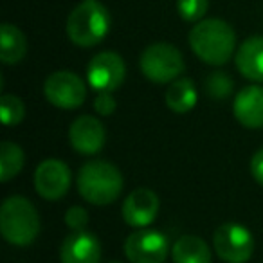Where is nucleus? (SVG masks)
<instances>
[{"instance_id": "2", "label": "nucleus", "mask_w": 263, "mask_h": 263, "mask_svg": "<svg viewBox=\"0 0 263 263\" xmlns=\"http://www.w3.org/2000/svg\"><path fill=\"white\" fill-rule=\"evenodd\" d=\"M78 191L92 205H108L119 198L124 180L119 168L108 161H90L78 173Z\"/></svg>"}, {"instance_id": "12", "label": "nucleus", "mask_w": 263, "mask_h": 263, "mask_svg": "<svg viewBox=\"0 0 263 263\" xmlns=\"http://www.w3.org/2000/svg\"><path fill=\"white\" fill-rule=\"evenodd\" d=\"M106 141L105 126L94 116H80L69 128V143L78 154L96 155Z\"/></svg>"}, {"instance_id": "11", "label": "nucleus", "mask_w": 263, "mask_h": 263, "mask_svg": "<svg viewBox=\"0 0 263 263\" xmlns=\"http://www.w3.org/2000/svg\"><path fill=\"white\" fill-rule=\"evenodd\" d=\"M159 208H161V200L155 191L148 187H137L124 198L121 213H123V220L130 227L144 229L155 222Z\"/></svg>"}, {"instance_id": "20", "label": "nucleus", "mask_w": 263, "mask_h": 263, "mask_svg": "<svg viewBox=\"0 0 263 263\" xmlns=\"http://www.w3.org/2000/svg\"><path fill=\"white\" fill-rule=\"evenodd\" d=\"M0 114L4 126H18L26 117V106L18 96L4 94L0 98Z\"/></svg>"}, {"instance_id": "8", "label": "nucleus", "mask_w": 263, "mask_h": 263, "mask_svg": "<svg viewBox=\"0 0 263 263\" xmlns=\"http://www.w3.org/2000/svg\"><path fill=\"white\" fill-rule=\"evenodd\" d=\"M170 251L168 238L146 227L134 231L124 240V256L130 263H164Z\"/></svg>"}, {"instance_id": "25", "label": "nucleus", "mask_w": 263, "mask_h": 263, "mask_svg": "<svg viewBox=\"0 0 263 263\" xmlns=\"http://www.w3.org/2000/svg\"><path fill=\"white\" fill-rule=\"evenodd\" d=\"M251 175L263 187V148L258 150L251 159Z\"/></svg>"}, {"instance_id": "23", "label": "nucleus", "mask_w": 263, "mask_h": 263, "mask_svg": "<svg viewBox=\"0 0 263 263\" xmlns=\"http://www.w3.org/2000/svg\"><path fill=\"white\" fill-rule=\"evenodd\" d=\"M88 223V211L81 205H72L67 209L65 213V226L69 227L72 233L78 231H85Z\"/></svg>"}, {"instance_id": "9", "label": "nucleus", "mask_w": 263, "mask_h": 263, "mask_svg": "<svg viewBox=\"0 0 263 263\" xmlns=\"http://www.w3.org/2000/svg\"><path fill=\"white\" fill-rule=\"evenodd\" d=\"M126 76L124 60L117 52L103 51L87 65V81L98 92H114L123 85Z\"/></svg>"}, {"instance_id": "4", "label": "nucleus", "mask_w": 263, "mask_h": 263, "mask_svg": "<svg viewBox=\"0 0 263 263\" xmlns=\"http://www.w3.org/2000/svg\"><path fill=\"white\" fill-rule=\"evenodd\" d=\"M0 233L4 240L16 247H26L40 233V215L24 197H9L0 208Z\"/></svg>"}, {"instance_id": "7", "label": "nucleus", "mask_w": 263, "mask_h": 263, "mask_svg": "<svg viewBox=\"0 0 263 263\" xmlns=\"http://www.w3.org/2000/svg\"><path fill=\"white\" fill-rule=\"evenodd\" d=\"M44 96L52 106L62 110L80 108L87 99V85L70 70L52 72L44 83Z\"/></svg>"}, {"instance_id": "17", "label": "nucleus", "mask_w": 263, "mask_h": 263, "mask_svg": "<svg viewBox=\"0 0 263 263\" xmlns=\"http://www.w3.org/2000/svg\"><path fill=\"white\" fill-rule=\"evenodd\" d=\"M27 54V38L13 24H2L0 27V60L6 65L22 62Z\"/></svg>"}, {"instance_id": "18", "label": "nucleus", "mask_w": 263, "mask_h": 263, "mask_svg": "<svg viewBox=\"0 0 263 263\" xmlns=\"http://www.w3.org/2000/svg\"><path fill=\"white\" fill-rule=\"evenodd\" d=\"M198 101V92L190 78H179L172 81L166 90V105L175 114H187L195 108Z\"/></svg>"}, {"instance_id": "1", "label": "nucleus", "mask_w": 263, "mask_h": 263, "mask_svg": "<svg viewBox=\"0 0 263 263\" xmlns=\"http://www.w3.org/2000/svg\"><path fill=\"white\" fill-rule=\"evenodd\" d=\"M191 51L208 65H223L236 49L234 29L222 18H202L190 31Z\"/></svg>"}, {"instance_id": "19", "label": "nucleus", "mask_w": 263, "mask_h": 263, "mask_svg": "<svg viewBox=\"0 0 263 263\" xmlns=\"http://www.w3.org/2000/svg\"><path fill=\"white\" fill-rule=\"evenodd\" d=\"M24 161H26V155L22 148L16 143L4 141L0 144V180L9 182L11 179H15L22 172Z\"/></svg>"}, {"instance_id": "10", "label": "nucleus", "mask_w": 263, "mask_h": 263, "mask_svg": "<svg viewBox=\"0 0 263 263\" xmlns=\"http://www.w3.org/2000/svg\"><path fill=\"white\" fill-rule=\"evenodd\" d=\"M72 175L69 166L60 159H47L34 170V190L45 200H60L69 193Z\"/></svg>"}, {"instance_id": "13", "label": "nucleus", "mask_w": 263, "mask_h": 263, "mask_svg": "<svg viewBox=\"0 0 263 263\" xmlns=\"http://www.w3.org/2000/svg\"><path fill=\"white\" fill-rule=\"evenodd\" d=\"M62 263H99L101 243L88 231L70 233L60 247Z\"/></svg>"}, {"instance_id": "15", "label": "nucleus", "mask_w": 263, "mask_h": 263, "mask_svg": "<svg viewBox=\"0 0 263 263\" xmlns=\"http://www.w3.org/2000/svg\"><path fill=\"white\" fill-rule=\"evenodd\" d=\"M234 62L241 76L254 83H263V36L247 38L238 47Z\"/></svg>"}, {"instance_id": "3", "label": "nucleus", "mask_w": 263, "mask_h": 263, "mask_svg": "<svg viewBox=\"0 0 263 263\" xmlns=\"http://www.w3.org/2000/svg\"><path fill=\"white\" fill-rule=\"evenodd\" d=\"M112 26L108 9L98 0H83L67 18V36L78 47H94L105 40Z\"/></svg>"}, {"instance_id": "5", "label": "nucleus", "mask_w": 263, "mask_h": 263, "mask_svg": "<svg viewBox=\"0 0 263 263\" xmlns=\"http://www.w3.org/2000/svg\"><path fill=\"white\" fill-rule=\"evenodd\" d=\"M141 72L146 80L157 85H166L179 80L184 72V58L182 52L172 44L157 42L148 45L139 58Z\"/></svg>"}, {"instance_id": "6", "label": "nucleus", "mask_w": 263, "mask_h": 263, "mask_svg": "<svg viewBox=\"0 0 263 263\" xmlns=\"http://www.w3.org/2000/svg\"><path fill=\"white\" fill-rule=\"evenodd\" d=\"M213 249L226 263H245L254 252V238L247 227L236 222H226L213 234Z\"/></svg>"}, {"instance_id": "21", "label": "nucleus", "mask_w": 263, "mask_h": 263, "mask_svg": "<svg viewBox=\"0 0 263 263\" xmlns=\"http://www.w3.org/2000/svg\"><path fill=\"white\" fill-rule=\"evenodd\" d=\"M233 80L229 78V74L222 72V70H216V72L209 74L208 80H205V92H208L209 98L213 99H226L233 92Z\"/></svg>"}, {"instance_id": "22", "label": "nucleus", "mask_w": 263, "mask_h": 263, "mask_svg": "<svg viewBox=\"0 0 263 263\" xmlns=\"http://www.w3.org/2000/svg\"><path fill=\"white\" fill-rule=\"evenodd\" d=\"M208 8L209 0H177V11L186 22H200Z\"/></svg>"}, {"instance_id": "14", "label": "nucleus", "mask_w": 263, "mask_h": 263, "mask_svg": "<svg viewBox=\"0 0 263 263\" xmlns=\"http://www.w3.org/2000/svg\"><path fill=\"white\" fill-rule=\"evenodd\" d=\"M233 114L245 128H263V87L249 85L236 94L233 103Z\"/></svg>"}, {"instance_id": "24", "label": "nucleus", "mask_w": 263, "mask_h": 263, "mask_svg": "<svg viewBox=\"0 0 263 263\" xmlns=\"http://www.w3.org/2000/svg\"><path fill=\"white\" fill-rule=\"evenodd\" d=\"M117 108V101L112 92H98L94 99V110L99 116H112Z\"/></svg>"}, {"instance_id": "16", "label": "nucleus", "mask_w": 263, "mask_h": 263, "mask_svg": "<svg viewBox=\"0 0 263 263\" xmlns=\"http://www.w3.org/2000/svg\"><path fill=\"white\" fill-rule=\"evenodd\" d=\"M173 263H211L213 252L202 238L184 234L172 247Z\"/></svg>"}]
</instances>
